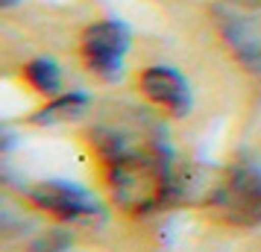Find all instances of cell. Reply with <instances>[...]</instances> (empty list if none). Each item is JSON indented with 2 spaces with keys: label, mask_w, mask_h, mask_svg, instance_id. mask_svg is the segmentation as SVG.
<instances>
[{
  "label": "cell",
  "mask_w": 261,
  "mask_h": 252,
  "mask_svg": "<svg viewBox=\"0 0 261 252\" xmlns=\"http://www.w3.org/2000/svg\"><path fill=\"white\" fill-rule=\"evenodd\" d=\"M214 205L238 226L261 223V170L252 164H235L214 191Z\"/></svg>",
  "instance_id": "cell-2"
},
{
  "label": "cell",
  "mask_w": 261,
  "mask_h": 252,
  "mask_svg": "<svg viewBox=\"0 0 261 252\" xmlns=\"http://www.w3.org/2000/svg\"><path fill=\"white\" fill-rule=\"evenodd\" d=\"M68 249H71V235L62 232V229L44 232V235L33 243V252H68Z\"/></svg>",
  "instance_id": "cell-9"
},
{
  "label": "cell",
  "mask_w": 261,
  "mask_h": 252,
  "mask_svg": "<svg viewBox=\"0 0 261 252\" xmlns=\"http://www.w3.org/2000/svg\"><path fill=\"white\" fill-rule=\"evenodd\" d=\"M27 193L38 208H44V211L62 217V220H71V223H88V220L103 214L97 197L76 182H65V179L38 182Z\"/></svg>",
  "instance_id": "cell-4"
},
{
  "label": "cell",
  "mask_w": 261,
  "mask_h": 252,
  "mask_svg": "<svg viewBox=\"0 0 261 252\" xmlns=\"http://www.w3.org/2000/svg\"><path fill=\"white\" fill-rule=\"evenodd\" d=\"M97 147L109 161V188L123 211H155L176 191V179L162 153H135L115 135H109V141H97Z\"/></svg>",
  "instance_id": "cell-1"
},
{
  "label": "cell",
  "mask_w": 261,
  "mask_h": 252,
  "mask_svg": "<svg viewBox=\"0 0 261 252\" xmlns=\"http://www.w3.org/2000/svg\"><path fill=\"white\" fill-rule=\"evenodd\" d=\"M15 3H21V0H3V6H15Z\"/></svg>",
  "instance_id": "cell-11"
},
{
  "label": "cell",
  "mask_w": 261,
  "mask_h": 252,
  "mask_svg": "<svg viewBox=\"0 0 261 252\" xmlns=\"http://www.w3.org/2000/svg\"><path fill=\"white\" fill-rule=\"evenodd\" d=\"M24 76L41 94H59L62 88V71L53 59H33L24 68Z\"/></svg>",
  "instance_id": "cell-8"
},
{
  "label": "cell",
  "mask_w": 261,
  "mask_h": 252,
  "mask_svg": "<svg viewBox=\"0 0 261 252\" xmlns=\"http://www.w3.org/2000/svg\"><path fill=\"white\" fill-rule=\"evenodd\" d=\"M88 106V97L83 91H71V94H59L56 100H50L47 106L33 115V123H59V120H68V118H76L83 108Z\"/></svg>",
  "instance_id": "cell-7"
},
{
  "label": "cell",
  "mask_w": 261,
  "mask_h": 252,
  "mask_svg": "<svg viewBox=\"0 0 261 252\" xmlns=\"http://www.w3.org/2000/svg\"><path fill=\"white\" fill-rule=\"evenodd\" d=\"M126 53H129V30L120 21H97L83 33V56L88 68L109 82L123 76Z\"/></svg>",
  "instance_id": "cell-3"
},
{
  "label": "cell",
  "mask_w": 261,
  "mask_h": 252,
  "mask_svg": "<svg viewBox=\"0 0 261 252\" xmlns=\"http://www.w3.org/2000/svg\"><path fill=\"white\" fill-rule=\"evenodd\" d=\"M229 6H238V9H252V12H261V0H226Z\"/></svg>",
  "instance_id": "cell-10"
},
{
  "label": "cell",
  "mask_w": 261,
  "mask_h": 252,
  "mask_svg": "<svg viewBox=\"0 0 261 252\" xmlns=\"http://www.w3.org/2000/svg\"><path fill=\"white\" fill-rule=\"evenodd\" d=\"M214 15H217L220 36L232 47L235 59L252 76L261 79V12L232 6V9H217Z\"/></svg>",
  "instance_id": "cell-5"
},
{
  "label": "cell",
  "mask_w": 261,
  "mask_h": 252,
  "mask_svg": "<svg viewBox=\"0 0 261 252\" xmlns=\"http://www.w3.org/2000/svg\"><path fill=\"white\" fill-rule=\"evenodd\" d=\"M141 88L144 94L150 97L153 103L165 106L173 115H185L191 108V91L185 76L176 68H167V65H153L147 68L141 76Z\"/></svg>",
  "instance_id": "cell-6"
}]
</instances>
